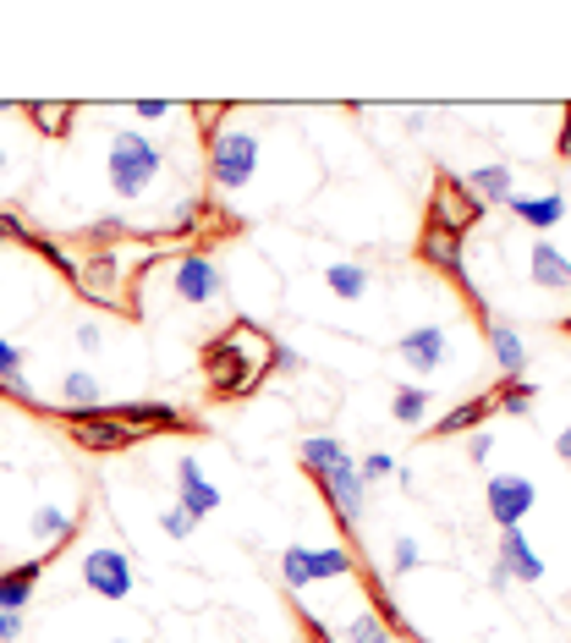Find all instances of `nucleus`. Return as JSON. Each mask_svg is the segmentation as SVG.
Returning <instances> with one entry per match:
<instances>
[{"label":"nucleus","instance_id":"obj_1","mask_svg":"<svg viewBox=\"0 0 571 643\" xmlns=\"http://www.w3.org/2000/svg\"><path fill=\"white\" fill-rule=\"evenodd\" d=\"M270 363H281V352L270 346V335H264L259 324H248V320H237L231 330H220V335L204 346V374H209V391H215L220 402L248 396V391L270 374Z\"/></svg>","mask_w":571,"mask_h":643},{"label":"nucleus","instance_id":"obj_2","mask_svg":"<svg viewBox=\"0 0 571 643\" xmlns=\"http://www.w3.org/2000/svg\"><path fill=\"white\" fill-rule=\"evenodd\" d=\"M159 165H165V155L154 149V138H143V133H116L111 138V160H105V176H111V193L116 198H143L154 182H159Z\"/></svg>","mask_w":571,"mask_h":643},{"label":"nucleus","instance_id":"obj_3","mask_svg":"<svg viewBox=\"0 0 571 643\" xmlns=\"http://www.w3.org/2000/svg\"><path fill=\"white\" fill-rule=\"evenodd\" d=\"M253 170H259V133H248V127L215 133V144H209V182L220 193H242L253 182Z\"/></svg>","mask_w":571,"mask_h":643},{"label":"nucleus","instance_id":"obj_4","mask_svg":"<svg viewBox=\"0 0 571 643\" xmlns=\"http://www.w3.org/2000/svg\"><path fill=\"white\" fill-rule=\"evenodd\" d=\"M363 561L346 550V545H330V550H308V545H286L281 556V578L286 589H308V583H330V578H346L357 572Z\"/></svg>","mask_w":571,"mask_h":643},{"label":"nucleus","instance_id":"obj_5","mask_svg":"<svg viewBox=\"0 0 571 643\" xmlns=\"http://www.w3.org/2000/svg\"><path fill=\"white\" fill-rule=\"evenodd\" d=\"M61 418H66V435L83 452H127V446L143 440L138 429H127V424L111 418V407H61Z\"/></svg>","mask_w":571,"mask_h":643},{"label":"nucleus","instance_id":"obj_6","mask_svg":"<svg viewBox=\"0 0 571 643\" xmlns=\"http://www.w3.org/2000/svg\"><path fill=\"white\" fill-rule=\"evenodd\" d=\"M428 220L445 226V231H456V237H467V231L484 220V204L473 198V187H467L456 170H439V176H434V198H428Z\"/></svg>","mask_w":571,"mask_h":643},{"label":"nucleus","instance_id":"obj_7","mask_svg":"<svg viewBox=\"0 0 571 643\" xmlns=\"http://www.w3.org/2000/svg\"><path fill=\"white\" fill-rule=\"evenodd\" d=\"M83 589L100 600H127L133 594V556L116 545H100L83 556Z\"/></svg>","mask_w":571,"mask_h":643},{"label":"nucleus","instance_id":"obj_8","mask_svg":"<svg viewBox=\"0 0 571 643\" xmlns=\"http://www.w3.org/2000/svg\"><path fill=\"white\" fill-rule=\"evenodd\" d=\"M484 500H489V517L506 533V528H517L539 506V489H533V479H522V474H495V479L484 484Z\"/></svg>","mask_w":571,"mask_h":643},{"label":"nucleus","instance_id":"obj_9","mask_svg":"<svg viewBox=\"0 0 571 643\" xmlns=\"http://www.w3.org/2000/svg\"><path fill=\"white\" fill-rule=\"evenodd\" d=\"M170 287H176L181 303H198V309H204V303H215V298L226 292V276H220V265H215L209 253H181Z\"/></svg>","mask_w":571,"mask_h":643},{"label":"nucleus","instance_id":"obj_10","mask_svg":"<svg viewBox=\"0 0 571 643\" xmlns=\"http://www.w3.org/2000/svg\"><path fill=\"white\" fill-rule=\"evenodd\" d=\"M313 484H319V495L330 500V511L341 517V528L357 533V522H363V474H357L352 463H341V468L319 474Z\"/></svg>","mask_w":571,"mask_h":643},{"label":"nucleus","instance_id":"obj_11","mask_svg":"<svg viewBox=\"0 0 571 643\" xmlns=\"http://www.w3.org/2000/svg\"><path fill=\"white\" fill-rule=\"evenodd\" d=\"M396 352H402V363H407L413 374H434V369H445V357H450V335H445V324H424V330H407Z\"/></svg>","mask_w":571,"mask_h":643},{"label":"nucleus","instance_id":"obj_12","mask_svg":"<svg viewBox=\"0 0 571 643\" xmlns=\"http://www.w3.org/2000/svg\"><path fill=\"white\" fill-rule=\"evenodd\" d=\"M111 418H116V424H127V429H138V435H154V429L187 435V429H193V424H187V413H176L170 402H122V407H111Z\"/></svg>","mask_w":571,"mask_h":643},{"label":"nucleus","instance_id":"obj_13","mask_svg":"<svg viewBox=\"0 0 571 643\" xmlns=\"http://www.w3.org/2000/svg\"><path fill=\"white\" fill-rule=\"evenodd\" d=\"M176 506L193 517V522H204L215 506H220V489L204 479V468H198V457H181L176 463Z\"/></svg>","mask_w":571,"mask_h":643},{"label":"nucleus","instance_id":"obj_14","mask_svg":"<svg viewBox=\"0 0 571 643\" xmlns=\"http://www.w3.org/2000/svg\"><path fill=\"white\" fill-rule=\"evenodd\" d=\"M500 567H506V578H517V583H539V578H544V556L522 539V528H506V533H500Z\"/></svg>","mask_w":571,"mask_h":643},{"label":"nucleus","instance_id":"obj_15","mask_svg":"<svg viewBox=\"0 0 571 643\" xmlns=\"http://www.w3.org/2000/svg\"><path fill=\"white\" fill-rule=\"evenodd\" d=\"M489 413H495V391H478L473 402H456V407H450V413H445V418H439V424L428 429V440H450V435H467V429H478V424H484Z\"/></svg>","mask_w":571,"mask_h":643},{"label":"nucleus","instance_id":"obj_16","mask_svg":"<svg viewBox=\"0 0 571 643\" xmlns=\"http://www.w3.org/2000/svg\"><path fill=\"white\" fill-rule=\"evenodd\" d=\"M528 276H533L539 287H550V292H571V259L561 253V248H550V237L533 242V253H528Z\"/></svg>","mask_w":571,"mask_h":643},{"label":"nucleus","instance_id":"obj_17","mask_svg":"<svg viewBox=\"0 0 571 643\" xmlns=\"http://www.w3.org/2000/svg\"><path fill=\"white\" fill-rule=\"evenodd\" d=\"M511 215H522L533 231H550V226H561L567 220V198L561 193H511Z\"/></svg>","mask_w":571,"mask_h":643},{"label":"nucleus","instance_id":"obj_18","mask_svg":"<svg viewBox=\"0 0 571 643\" xmlns=\"http://www.w3.org/2000/svg\"><path fill=\"white\" fill-rule=\"evenodd\" d=\"M39 578H44V561L6 567V572H0V611H28V600H33Z\"/></svg>","mask_w":571,"mask_h":643},{"label":"nucleus","instance_id":"obj_19","mask_svg":"<svg viewBox=\"0 0 571 643\" xmlns=\"http://www.w3.org/2000/svg\"><path fill=\"white\" fill-rule=\"evenodd\" d=\"M489 352H495V363H500L506 380H522V369H528V346H522V335H517L511 324H489Z\"/></svg>","mask_w":571,"mask_h":643},{"label":"nucleus","instance_id":"obj_20","mask_svg":"<svg viewBox=\"0 0 571 643\" xmlns=\"http://www.w3.org/2000/svg\"><path fill=\"white\" fill-rule=\"evenodd\" d=\"M28 528H33V539H44L50 550H61V545L77 533V511H66V506H39Z\"/></svg>","mask_w":571,"mask_h":643},{"label":"nucleus","instance_id":"obj_21","mask_svg":"<svg viewBox=\"0 0 571 643\" xmlns=\"http://www.w3.org/2000/svg\"><path fill=\"white\" fill-rule=\"evenodd\" d=\"M467 187H473V198L489 209V204H511V170L506 165H478V170H467Z\"/></svg>","mask_w":571,"mask_h":643},{"label":"nucleus","instance_id":"obj_22","mask_svg":"<svg viewBox=\"0 0 571 643\" xmlns=\"http://www.w3.org/2000/svg\"><path fill=\"white\" fill-rule=\"evenodd\" d=\"M346 463V446L341 440H330V435H308L302 440V468L319 479V474H330V468H341Z\"/></svg>","mask_w":571,"mask_h":643},{"label":"nucleus","instance_id":"obj_23","mask_svg":"<svg viewBox=\"0 0 571 643\" xmlns=\"http://www.w3.org/2000/svg\"><path fill=\"white\" fill-rule=\"evenodd\" d=\"M72 116H77L72 105H50V100H33V105H28V122H33L44 138H66V133H72Z\"/></svg>","mask_w":571,"mask_h":643},{"label":"nucleus","instance_id":"obj_24","mask_svg":"<svg viewBox=\"0 0 571 643\" xmlns=\"http://www.w3.org/2000/svg\"><path fill=\"white\" fill-rule=\"evenodd\" d=\"M324 281H330V292H335V298H346V303L368 298V287H374L363 265H330V270H324Z\"/></svg>","mask_w":571,"mask_h":643},{"label":"nucleus","instance_id":"obj_25","mask_svg":"<svg viewBox=\"0 0 571 643\" xmlns=\"http://www.w3.org/2000/svg\"><path fill=\"white\" fill-rule=\"evenodd\" d=\"M495 413L528 418V413H533V385H528V380H500V385H495Z\"/></svg>","mask_w":571,"mask_h":643},{"label":"nucleus","instance_id":"obj_26","mask_svg":"<svg viewBox=\"0 0 571 643\" xmlns=\"http://www.w3.org/2000/svg\"><path fill=\"white\" fill-rule=\"evenodd\" d=\"M391 418L396 424H407V429H418L428 418V391H418V385H402L396 396H391Z\"/></svg>","mask_w":571,"mask_h":643},{"label":"nucleus","instance_id":"obj_27","mask_svg":"<svg viewBox=\"0 0 571 643\" xmlns=\"http://www.w3.org/2000/svg\"><path fill=\"white\" fill-rule=\"evenodd\" d=\"M61 391H66V407H100V380L89 369H72L61 380Z\"/></svg>","mask_w":571,"mask_h":643},{"label":"nucleus","instance_id":"obj_28","mask_svg":"<svg viewBox=\"0 0 571 643\" xmlns=\"http://www.w3.org/2000/svg\"><path fill=\"white\" fill-rule=\"evenodd\" d=\"M346 643H396V633H391V628H385L374 611H363V616L346 628Z\"/></svg>","mask_w":571,"mask_h":643},{"label":"nucleus","instance_id":"obj_29","mask_svg":"<svg viewBox=\"0 0 571 643\" xmlns=\"http://www.w3.org/2000/svg\"><path fill=\"white\" fill-rule=\"evenodd\" d=\"M22 346L11 341V335H0V385H11V380H22Z\"/></svg>","mask_w":571,"mask_h":643},{"label":"nucleus","instance_id":"obj_30","mask_svg":"<svg viewBox=\"0 0 571 643\" xmlns=\"http://www.w3.org/2000/svg\"><path fill=\"white\" fill-rule=\"evenodd\" d=\"M159 528H165V533H170V539H193V528H198V522H193V517H187V511H181V506H170V511H165V517H159Z\"/></svg>","mask_w":571,"mask_h":643},{"label":"nucleus","instance_id":"obj_31","mask_svg":"<svg viewBox=\"0 0 571 643\" xmlns=\"http://www.w3.org/2000/svg\"><path fill=\"white\" fill-rule=\"evenodd\" d=\"M396 572H418V539H396Z\"/></svg>","mask_w":571,"mask_h":643},{"label":"nucleus","instance_id":"obj_32","mask_svg":"<svg viewBox=\"0 0 571 643\" xmlns=\"http://www.w3.org/2000/svg\"><path fill=\"white\" fill-rule=\"evenodd\" d=\"M22 639V611H0V643Z\"/></svg>","mask_w":571,"mask_h":643},{"label":"nucleus","instance_id":"obj_33","mask_svg":"<svg viewBox=\"0 0 571 643\" xmlns=\"http://www.w3.org/2000/svg\"><path fill=\"white\" fill-rule=\"evenodd\" d=\"M391 468H396V463H391L385 452H374V457H368V463H363L357 474H363V484H368V479H380V474H391Z\"/></svg>","mask_w":571,"mask_h":643},{"label":"nucleus","instance_id":"obj_34","mask_svg":"<svg viewBox=\"0 0 571 643\" xmlns=\"http://www.w3.org/2000/svg\"><path fill=\"white\" fill-rule=\"evenodd\" d=\"M100 341H105V335H100V324L94 320L77 324V346H83V352H100Z\"/></svg>","mask_w":571,"mask_h":643},{"label":"nucleus","instance_id":"obj_35","mask_svg":"<svg viewBox=\"0 0 571 643\" xmlns=\"http://www.w3.org/2000/svg\"><path fill=\"white\" fill-rule=\"evenodd\" d=\"M165 111H170V105H165V100H138V116H143V122H159V116H165Z\"/></svg>","mask_w":571,"mask_h":643},{"label":"nucleus","instance_id":"obj_36","mask_svg":"<svg viewBox=\"0 0 571 643\" xmlns=\"http://www.w3.org/2000/svg\"><path fill=\"white\" fill-rule=\"evenodd\" d=\"M467 452H473V463H484V457L495 452V435H473V446H467Z\"/></svg>","mask_w":571,"mask_h":643},{"label":"nucleus","instance_id":"obj_37","mask_svg":"<svg viewBox=\"0 0 571 643\" xmlns=\"http://www.w3.org/2000/svg\"><path fill=\"white\" fill-rule=\"evenodd\" d=\"M561 160H571V105H567V133H561Z\"/></svg>","mask_w":571,"mask_h":643},{"label":"nucleus","instance_id":"obj_38","mask_svg":"<svg viewBox=\"0 0 571 643\" xmlns=\"http://www.w3.org/2000/svg\"><path fill=\"white\" fill-rule=\"evenodd\" d=\"M556 452H561V457H567V463H571V424H567V429H561V440H556Z\"/></svg>","mask_w":571,"mask_h":643},{"label":"nucleus","instance_id":"obj_39","mask_svg":"<svg viewBox=\"0 0 571 643\" xmlns=\"http://www.w3.org/2000/svg\"><path fill=\"white\" fill-rule=\"evenodd\" d=\"M6 165H11V155H6V149H0V182H6Z\"/></svg>","mask_w":571,"mask_h":643},{"label":"nucleus","instance_id":"obj_40","mask_svg":"<svg viewBox=\"0 0 571 643\" xmlns=\"http://www.w3.org/2000/svg\"><path fill=\"white\" fill-rule=\"evenodd\" d=\"M111 643H133V639H111Z\"/></svg>","mask_w":571,"mask_h":643},{"label":"nucleus","instance_id":"obj_41","mask_svg":"<svg viewBox=\"0 0 571 643\" xmlns=\"http://www.w3.org/2000/svg\"><path fill=\"white\" fill-rule=\"evenodd\" d=\"M567 335H571V320H567Z\"/></svg>","mask_w":571,"mask_h":643}]
</instances>
